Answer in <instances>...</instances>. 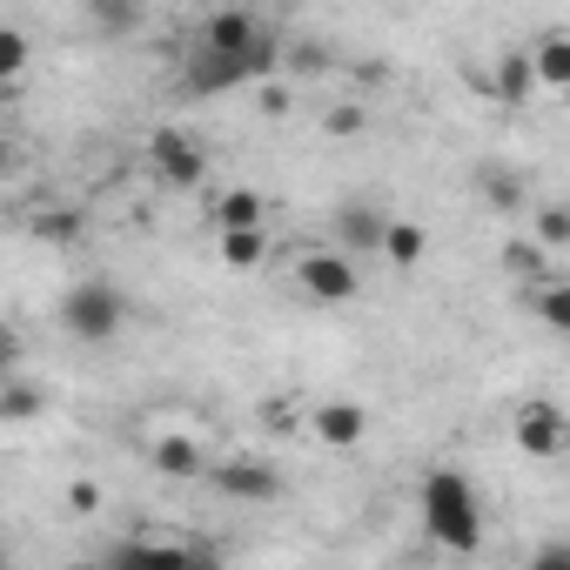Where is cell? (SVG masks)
Returning <instances> with one entry per match:
<instances>
[{
    "instance_id": "obj_1",
    "label": "cell",
    "mask_w": 570,
    "mask_h": 570,
    "mask_svg": "<svg viewBox=\"0 0 570 570\" xmlns=\"http://www.w3.org/2000/svg\"><path fill=\"white\" fill-rule=\"evenodd\" d=\"M423 530L443 550H456V557H470L483 543V503H476V490L456 470H430L423 476Z\"/></svg>"
},
{
    "instance_id": "obj_2",
    "label": "cell",
    "mask_w": 570,
    "mask_h": 570,
    "mask_svg": "<svg viewBox=\"0 0 570 570\" xmlns=\"http://www.w3.org/2000/svg\"><path fill=\"white\" fill-rule=\"evenodd\" d=\"M55 323H61L75 343H108V336H121V323H128V296L115 289V282H75V289L61 296V309H55Z\"/></svg>"
},
{
    "instance_id": "obj_3",
    "label": "cell",
    "mask_w": 570,
    "mask_h": 570,
    "mask_svg": "<svg viewBox=\"0 0 570 570\" xmlns=\"http://www.w3.org/2000/svg\"><path fill=\"white\" fill-rule=\"evenodd\" d=\"M202 55H228V61H255V55H275V35L242 14V8H222L202 21Z\"/></svg>"
},
{
    "instance_id": "obj_4",
    "label": "cell",
    "mask_w": 570,
    "mask_h": 570,
    "mask_svg": "<svg viewBox=\"0 0 570 570\" xmlns=\"http://www.w3.org/2000/svg\"><path fill=\"white\" fill-rule=\"evenodd\" d=\"M296 282H303V296H309V303H350V296L363 289L356 255H343V248H316V255H303V262H296Z\"/></svg>"
},
{
    "instance_id": "obj_5",
    "label": "cell",
    "mask_w": 570,
    "mask_h": 570,
    "mask_svg": "<svg viewBox=\"0 0 570 570\" xmlns=\"http://www.w3.org/2000/svg\"><path fill=\"white\" fill-rule=\"evenodd\" d=\"M510 430H517V450H523V456H563V450H570V416H563L557 403H543V396L517 403Z\"/></svg>"
},
{
    "instance_id": "obj_6",
    "label": "cell",
    "mask_w": 570,
    "mask_h": 570,
    "mask_svg": "<svg viewBox=\"0 0 570 570\" xmlns=\"http://www.w3.org/2000/svg\"><path fill=\"white\" fill-rule=\"evenodd\" d=\"M275 75V55H255V61H228V55H188V88L195 95H222V88H242V81H268Z\"/></svg>"
},
{
    "instance_id": "obj_7",
    "label": "cell",
    "mask_w": 570,
    "mask_h": 570,
    "mask_svg": "<svg viewBox=\"0 0 570 570\" xmlns=\"http://www.w3.org/2000/svg\"><path fill=\"white\" fill-rule=\"evenodd\" d=\"M148 161H155V168H161V181H175V188H195V181L208 175L202 141H195V135H181V128H155V135H148Z\"/></svg>"
},
{
    "instance_id": "obj_8",
    "label": "cell",
    "mask_w": 570,
    "mask_h": 570,
    "mask_svg": "<svg viewBox=\"0 0 570 570\" xmlns=\"http://www.w3.org/2000/svg\"><path fill=\"white\" fill-rule=\"evenodd\" d=\"M101 570H188V543L181 537H121Z\"/></svg>"
},
{
    "instance_id": "obj_9",
    "label": "cell",
    "mask_w": 570,
    "mask_h": 570,
    "mask_svg": "<svg viewBox=\"0 0 570 570\" xmlns=\"http://www.w3.org/2000/svg\"><path fill=\"white\" fill-rule=\"evenodd\" d=\"M370 430V410L363 403H316L309 410V436H323L330 450H356Z\"/></svg>"
},
{
    "instance_id": "obj_10",
    "label": "cell",
    "mask_w": 570,
    "mask_h": 570,
    "mask_svg": "<svg viewBox=\"0 0 570 570\" xmlns=\"http://www.w3.org/2000/svg\"><path fill=\"white\" fill-rule=\"evenodd\" d=\"M262 215H268V202H262L255 188H222V195H215V208H208L215 235H255V228H262Z\"/></svg>"
},
{
    "instance_id": "obj_11",
    "label": "cell",
    "mask_w": 570,
    "mask_h": 570,
    "mask_svg": "<svg viewBox=\"0 0 570 570\" xmlns=\"http://www.w3.org/2000/svg\"><path fill=\"white\" fill-rule=\"evenodd\" d=\"M208 483L222 490V497H235V503H268L282 483H275V470H262V463H215L208 470Z\"/></svg>"
},
{
    "instance_id": "obj_12",
    "label": "cell",
    "mask_w": 570,
    "mask_h": 570,
    "mask_svg": "<svg viewBox=\"0 0 570 570\" xmlns=\"http://www.w3.org/2000/svg\"><path fill=\"white\" fill-rule=\"evenodd\" d=\"M530 68H537V88H550V95H570V28H550V35H537V48H530Z\"/></svg>"
},
{
    "instance_id": "obj_13",
    "label": "cell",
    "mask_w": 570,
    "mask_h": 570,
    "mask_svg": "<svg viewBox=\"0 0 570 570\" xmlns=\"http://www.w3.org/2000/svg\"><path fill=\"white\" fill-rule=\"evenodd\" d=\"M537 88V68H530V48H503L497 55V75H490V95L503 101V108H517L523 95Z\"/></svg>"
},
{
    "instance_id": "obj_14",
    "label": "cell",
    "mask_w": 570,
    "mask_h": 570,
    "mask_svg": "<svg viewBox=\"0 0 570 570\" xmlns=\"http://www.w3.org/2000/svg\"><path fill=\"white\" fill-rule=\"evenodd\" d=\"M530 309H537V323L550 336H570V282L563 275H543L537 289H530Z\"/></svg>"
},
{
    "instance_id": "obj_15",
    "label": "cell",
    "mask_w": 570,
    "mask_h": 570,
    "mask_svg": "<svg viewBox=\"0 0 570 570\" xmlns=\"http://www.w3.org/2000/svg\"><path fill=\"white\" fill-rule=\"evenodd\" d=\"M148 456H155V470H161V476H208V470H215V463H208L188 436H161Z\"/></svg>"
},
{
    "instance_id": "obj_16",
    "label": "cell",
    "mask_w": 570,
    "mask_h": 570,
    "mask_svg": "<svg viewBox=\"0 0 570 570\" xmlns=\"http://www.w3.org/2000/svg\"><path fill=\"white\" fill-rule=\"evenodd\" d=\"M390 222H396V215H383V208H343V242H350V248H376V255H383Z\"/></svg>"
},
{
    "instance_id": "obj_17",
    "label": "cell",
    "mask_w": 570,
    "mask_h": 570,
    "mask_svg": "<svg viewBox=\"0 0 570 570\" xmlns=\"http://www.w3.org/2000/svg\"><path fill=\"white\" fill-rule=\"evenodd\" d=\"M423 248H430V235H423L416 222H390V235H383V262H390V268H416Z\"/></svg>"
},
{
    "instance_id": "obj_18",
    "label": "cell",
    "mask_w": 570,
    "mask_h": 570,
    "mask_svg": "<svg viewBox=\"0 0 570 570\" xmlns=\"http://www.w3.org/2000/svg\"><path fill=\"white\" fill-rule=\"evenodd\" d=\"M35 410H41V390L35 383H21V376L0 383V423H28Z\"/></svg>"
},
{
    "instance_id": "obj_19",
    "label": "cell",
    "mask_w": 570,
    "mask_h": 570,
    "mask_svg": "<svg viewBox=\"0 0 570 570\" xmlns=\"http://www.w3.org/2000/svg\"><path fill=\"white\" fill-rule=\"evenodd\" d=\"M476 188H483V195H490V208H503V215H517V208H523V181H517L510 168H483V175H476Z\"/></svg>"
},
{
    "instance_id": "obj_20",
    "label": "cell",
    "mask_w": 570,
    "mask_h": 570,
    "mask_svg": "<svg viewBox=\"0 0 570 570\" xmlns=\"http://www.w3.org/2000/svg\"><path fill=\"white\" fill-rule=\"evenodd\" d=\"M215 248H222L228 268H255L268 255V228H255V235H215Z\"/></svg>"
},
{
    "instance_id": "obj_21",
    "label": "cell",
    "mask_w": 570,
    "mask_h": 570,
    "mask_svg": "<svg viewBox=\"0 0 570 570\" xmlns=\"http://www.w3.org/2000/svg\"><path fill=\"white\" fill-rule=\"evenodd\" d=\"M88 21H95L101 35H128V28L141 21V8H128V0H95V8H88Z\"/></svg>"
},
{
    "instance_id": "obj_22",
    "label": "cell",
    "mask_w": 570,
    "mask_h": 570,
    "mask_svg": "<svg viewBox=\"0 0 570 570\" xmlns=\"http://www.w3.org/2000/svg\"><path fill=\"white\" fill-rule=\"evenodd\" d=\"M537 242H543V248H563V242H570V202L537 208Z\"/></svg>"
},
{
    "instance_id": "obj_23",
    "label": "cell",
    "mask_w": 570,
    "mask_h": 570,
    "mask_svg": "<svg viewBox=\"0 0 570 570\" xmlns=\"http://www.w3.org/2000/svg\"><path fill=\"white\" fill-rule=\"evenodd\" d=\"M35 235H41V242H75L81 222H75V208H41V215H35Z\"/></svg>"
},
{
    "instance_id": "obj_24",
    "label": "cell",
    "mask_w": 570,
    "mask_h": 570,
    "mask_svg": "<svg viewBox=\"0 0 570 570\" xmlns=\"http://www.w3.org/2000/svg\"><path fill=\"white\" fill-rule=\"evenodd\" d=\"M21 61H28V35L21 28H0V81H8V88H14Z\"/></svg>"
},
{
    "instance_id": "obj_25",
    "label": "cell",
    "mask_w": 570,
    "mask_h": 570,
    "mask_svg": "<svg viewBox=\"0 0 570 570\" xmlns=\"http://www.w3.org/2000/svg\"><path fill=\"white\" fill-rule=\"evenodd\" d=\"M503 262H510L517 275H537V268H543V242H510ZM537 282H543V275H537Z\"/></svg>"
},
{
    "instance_id": "obj_26",
    "label": "cell",
    "mask_w": 570,
    "mask_h": 570,
    "mask_svg": "<svg viewBox=\"0 0 570 570\" xmlns=\"http://www.w3.org/2000/svg\"><path fill=\"white\" fill-rule=\"evenodd\" d=\"M530 570H570V543H543V550L530 557Z\"/></svg>"
},
{
    "instance_id": "obj_27",
    "label": "cell",
    "mask_w": 570,
    "mask_h": 570,
    "mask_svg": "<svg viewBox=\"0 0 570 570\" xmlns=\"http://www.w3.org/2000/svg\"><path fill=\"white\" fill-rule=\"evenodd\" d=\"M255 95H262V115H289V88H282V81H262Z\"/></svg>"
},
{
    "instance_id": "obj_28",
    "label": "cell",
    "mask_w": 570,
    "mask_h": 570,
    "mask_svg": "<svg viewBox=\"0 0 570 570\" xmlns=\"http://www.w3.org/2000/svg\"><path fill=\"white\" fill-rule=\"evenodd\" d=\"M68 503L88 517V510H101V490H95V483H75V490H68Z\"/></svg>"
},
{
    "instance_id": "obj_29",
    "label": "cell",
    "mask_w": 570,
    "mask_h": 570,
    "mask_svg": "<svg viewBox=\"0 0 570 570\" xmlns=\"http://www.w3.org/2000/svg\"><path fill=\"white\" fill-rule=\"evenodd\" d=\"M330 128H336V135H356V128H363V115H356V108H336V115H330Z\"/></svg>"
},
{
    "instance_id": "obj_30",
    "label": "cell",
    "mask_w": 570,
    "mask_h": 570,
    "mask_svg": "<svg viewBox=\"0 0 570 570\" xmlns=\"http://www.w3.org/2000/svg\"><path fill=\"white\" fill-rule=\"evenodd\" d=\"M188 570H222V557H208L202 543H188Z\"/></svg>"
}]
</instances>
